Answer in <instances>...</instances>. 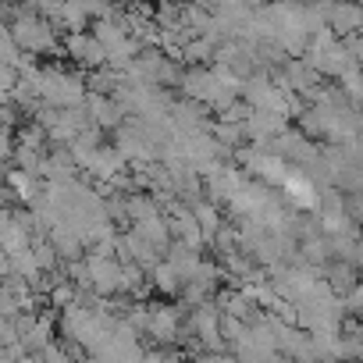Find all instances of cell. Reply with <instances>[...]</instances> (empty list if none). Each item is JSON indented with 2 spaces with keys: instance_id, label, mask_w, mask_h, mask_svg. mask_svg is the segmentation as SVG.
I'll list each match as a JSON object with an SVG mask.
<instances>
[{
  "instance_id": "obj_6",
  "label": "cell",
  "mask_w": 363,
  "mask_h": 363,
  "mask_svg": "<svg viewBox=\"0 0 363 363\" xmlns=\"http://www.w3.org/2000/svg\"><path fill=\"white\" fill-rule=\"evenodd\" d=\"M320 281L331 289L335 299H345V296L359 285V271H356L352 264H345V260H331V264L320 271Z\"/></svg>"
},
{
  "instance_id": "obj_2",
  "label": "cell",
  "mask_w": 363,
  "mask_h": 363,
  "mask_svg": "<svg viewBox=\"0 0 363 363\" xmlns=\"http://www.w3.org/2000/svg\"><path fill=\"white\" fill-rule=\"evenodd\" d=\"M182 331H186V317L174 303H150V328L146 335L157 342V349H171L174 342H182Z\"/></svg>"
},
{
  "instance_id": "obj_7",
  "label": "cell",
  "mask_w": 363,
  "mask_h": 363,
  "mask_svg": "<svg viewBox=\"0 0 363 363\" xmlns=\"http://www.w3.org/2000/svg\"><path fill=\"white\" fill-rule=\"evenodd\" d=\"M150 285H153V292H160L164 299H178L182 296V278L160 260L157 267H153V274H150Z\"/></svg>"
},
{
  "instance_id": "obj_8",
  "label": "cell",
  "mask_w": 363,
  "mask_h": 363,
  "mask_svg": "<svg viewBox=\"0 0 363 363\" xmlns=\"http://www.w3.org/2000/svg\"><path fill=\"white\" fill-rule=\"evenodd\" d=\"M40 359H43V363H79V356H75L68 345H61V342L47 345V349L40 352Z\"/></svg>"
},
{
  "instance_id": "obj_10",
  "label": "cell",
  "mask_w": 363,
  "mask_h": 363,
  "mask_svg": "<svg viewBox=\"0 0 363 363\" xmlns=\"http://www.w3.org/2000/svg\"><path fill=\"white\" fill-rule=\"evenodd\" d=\"M15 363H43V359H40V356H36V352H26V356H18V359H15Z\"/></svg>"
},
{
  "instance_id": "obj_3",
  "label": "cell",
  "mask_w": 363,
  "mask_h": 363,
  "mask_svg": "<svg viewBox=\"0 0 363 363\" xmlns=\"http://www.w3.org/2000/svg\"><path fill=\"white\" fill-rule=\"evenodd\" d=\"M65 54H68L75 65L89 68V72L107 68V50H104V43H100L93 33H68V36H65Z\"/></svg>"
},
{
  "instance_id": "obj_4",
  "label": "cell",
  "mask_w": 363,
  "mask_h": 363,
  "mask_svg": "<svg viewBox=\"0 0 363 363\" xmlns=\"http://www.w3.org/2000/svg\"><path fill=\"white\" fill-rule=\"evenodd\" d=\"M86 114H89V125H93L96 132H118V128L125 125V111L118 107L114 96H96V93H89V96H86Z\"/></svg>"
},
{
  "instance_id": "obj_12",
  "label": "cell",
  "mask_w": 363,
  "mask_h": 363,
  "mask_svg": "<svg viewBox=\"0 0 363 363\" xmlns=\"http://www.w3.org/2000/svg\"><path fill=\"white\" fill-rule=\"evenodd\" d=\"M359 285H363V271H359Z\"/></svg>"
},
{
  "instance_id": "obj_11",
  "label": "cell",
  "mask_w": 363,
  "mask_h": 363,
  "mask_svg": "<svg viewBox=\"0 0 363 363\" xmlns=\"http://www.w3.org/2000/svg\"><path fill=\"white\" fill-rule=\"evenodd\" d=\"M4 171H8V167H0V186H4Z\"/></svg>"
},
{
  "instance_id": "obj_5",
  "label": "cell",
  "mask_w": 363,
  "mask_h": 363,
  "mask_svg": "<svg viewBox=\"0 0 363 363\" xmlns=\"http://www.w3.org/2000/svg\"><path fill=\"white\" fill-rule=\"evenodd\" d=\"M328 29L335 40H349L363 29V4H331Z\"/></svg>"
},
{
  "instance_id": "obj_9",
  "label": "cell",
  "mask_w": 363,
  "mask_h": 363,
  "mask_svg": "<svg viewBox=\"0 0 363 363\" xmlns=\"http://www.w3.org/2000/svg\"><path fill=\"white\" fill-rule=\"evenodd\" d=\"M143 363H186L174 349H153V352H146L143 356Z\"/></svg>"
},
{
  "instance_id": "obj_1",
  "label": "cell",
  "mask_w": 363,
  "mask_h": 363,
  "mask_svg": "<svg viewBox=\"0 0 363 363\" xmlns=\"http://www.w3.org/2000/svg\"><path fill=\"white\" fill-rule=\"evenodd\" d=\"M8 29L22 54H29V57L57 54V29L43 15H36V8H18V15H15V22H8Z\"/></svg>"
}]
</instances>
